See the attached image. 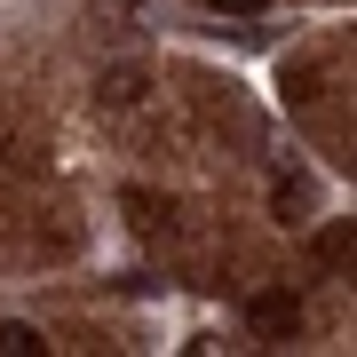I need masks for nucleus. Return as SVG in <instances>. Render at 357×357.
<instances>
[{
  "instance_id": "f257e3e1",
  "label": "nucleus",
  "mask_w": 357,
  "mask_h": 357,
  "mask_svg": "<svg viewBox=\"0 0 357 357\" xmlns=\"http://www.w3.org/2000/svg\"><path fill=\"white\" fill-rule=\"evenodd\" d=\"M246 326H255L262 342H294V333H302V294H286V286L255 294V302H246Z\"/></svg>"
},
{
  "instance_id": "f03ea898",
  "label": "nucleus",
  "mask_w": 357,
  "mask_h": 357,
  "mask_svg": "<svg viewBox=\"0 0 357 357\" xmlns=\"http://www.w3.org/2000/svg\"><path fill=\"white\" fill-rule=\"evenodd\" d=\"M143 88H151L143 64H103V72H96V103H103V112H135Z\"/></svg>"
},
{
  "instance_id": "7ed1b4c3",
  "label": "nucleus",
  "mask_w": 357,
  "mask_h": 357,
  "mask_svg": "<svg viewBox=\"0 0 357 357\" xmlns=\"http://www.w3.org/2000/svg\"><path fill=\"white\" fill-rule=\"evenodd\" d=\"M310 206H318V199H310V183H302V175H278V183H270V215H278L286 230H302V222H310Z\"/></svg>"
},
{
  "instance_id": "20e7f679",
  "label": "nucleus",
  "mask_w": 357,
  "mask_h": 357,
  "mask_svg": "<svg viewBox=\"0 0 357 357\" xmlns=\"http://www.w3.org/2000/svg\"><path fill=\"white\" fill-rule=\"evenodd\" d=\"M318 96H326L318 64H294V72H286V103H318Z\"/></svg>"
},
{
  "instance_id": "39448f33",
  "label": "nucleus",
  "mask_w": 357,
  "mask_h": 357,
  "mask_svg": "<svg viewBox=\"0 0 357 357\" xmlns=\"http://www.w3.org/2000/svg\"><path fill=\"white\" fill-rule=\"evenodd\" d=\"M318 255H326V262H349V255H357V222H333V230H318Z\"/></svg>"
},
{
  "instance_id": "423d86ee",
  "label": "nucleus",
  "mask_w": 357,
  "mask_h": 357,
  "mask_svg": "<svg viewBox=\"0 0 357 357\" xmlns=\"http://www.w3.org/2000/svg\"><path fill=\"white\" fill-rule=\"evenodd\" d=\"M40 349H48V342H40L32 326H0V357H40Z\"/></svg>"
},
{
  "instance_id": "0eeeda50",
  "label": "nucleus",
  "mask_w": 357,
  "mask_h": 357,
  "mask_svg": "<svg viewBox=\"0 0 357 357\" xmlns=\"http://www.w3.org/2000/svg\"><path fill=\"white\" fill-rule=\"evenodd\" d=\"M215 8H222V16H262L270 0H215Z\"/></svg>"
}]
</instances>
